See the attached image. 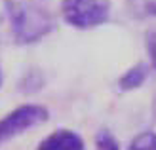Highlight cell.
Returning a JSON list of instances; mask_svg holds the SVG:
<instances>
[{"label": "cell", "mask_w": 156, "mask_h": 150, "mask_svg": "<svg viewBox=\"0 0 156 150\" xmlns=\"http://www.w3.org/2000/svg\"><path fill=\"white\" fill-rule=\"evenodd\" d=\"M4 12L10 23L12 38L17 46H33L44 40L55 29L51 13L23 0H4Z\"/></svg>", "instance_id": "1"}, {"label": "cell", "mask_w": 156, "mask_h": 150, "mask_svg": "<svg viewBox=\"0 0 156 150\" xmlns=\"http://www.w3.org/2000/svg\"><path fill=\"white\" fill-rule=\"evenodd\" d=\"M61 17L76 30H91L108 23L111 4L107 0H59Z\"/></svg>", "instance_id": "2"}, {"label": "cell", "mask_w": 156, "mask_h": 150, "mask_svg": "<svg viewBox=\"0 0 156 150\" xmlns=\"http://www.w3.org/2000/svg\"><path fill=\"white\" fill-rule=\"evenodd\" d=\"M50 118L48 108L38 103H25L0 118V145L42 125Z\"/></svg>", "instance_id": "3"}, {"label": "cell", "mask_w": 156, "mask_h": 150, "mask_svg": "<svg viewBox=\"0 0 156 150\" xmlns=\"http://www.w3.org/2000/svg\"><path fill=\"white\" fill-rule=\"evenodd\" d=\"M36 150H86V143L78 131L59 127L53 129L50 135H46L38 143Z\"/></svg>", "instance_id": "4"}, {"label": "cell", "mask_w": 156, "mask_h": 150, "mask_svg": "<svg viewBox=\"0 0 156 150\" xmlns=\"http://www.w3.org/2000/svg\"><path fill=\"white\" fill-rule=\"evenodd\" d=\"M149 72H151V67L149 65H145V63H135V65H131L129 68H126L118 76L116 85H118V89L124 91V93L137 91L139 88H143V84L147 82Z\"/></svg>", "instance_id": "5"}, {"label": "cell", "mask_w": 156, "mask_h": 150, "mask_svg": "<svg viewBox=\"0 0 156 150\" xmlns=\"http://www.w3.org/2000/svg\"><path fill=\"white\" fill-rule=\"evenodd\" d=\"M128 6L133 17H156V0H128Z\"/></svg>", "instance_id": "6"}, {"label": "cell", "mask_w": 156, "mask_h": 150, "mask_svg": "<svg viewBox=\"0 0 156 150\" xmlns=\"http://www.w3.org/2000/svg\"><path fill=\"white\" fill-rule=\"evenodd\" d=\"M126 150H156V131H141L129 141Z\"/></svg>", "instance_id": "7"}, {"label": "cell", "mask_w": 156, "mask_h": 150, "mask_svg": "<svg viewBox=\"0 0 156 150\" xmlns=\"http://www.w3.org/2000/svg\"><path fill=\"white\" fill-rule=\"evenodd\" d=\"M95 146H97V150H122L120 145H118V141H116V137L112 135L111 131H107V129L97 133Z\"/></svg>", "instance_id": "8"}, {"label": "cell", "mask_w": 156, "mask_h": 150, "mask_svg": "<svg viewBox=\"0 0 156 150\" xmlns=\"http://www.w3.org/2000/svg\"><path fill=\"white\" fill-rule=\"evenodd\" d=\"M147 53H149L151 68L156 70V30L149 33V36H147Z\"/></svg>", "instance_id": "9"}, {"label": "cell", "mask_w": 156, "mask_h": 150, "mask_svg": "<svg viewBox=\"0 0 156 150\" xmlns=\"http://www.w3.org/2000/svg\"><path fill=\"white\" fill-rule=\"evenodd\" d=\"M2 82H4V76H2V70H0V88H2Z\"/></svg>", "instance_id": "10"}]
</instances>
